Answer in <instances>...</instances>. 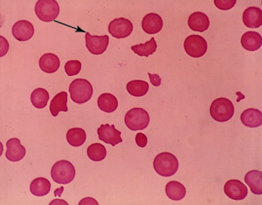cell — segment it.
Here are the masks:
<instances>
[{"mask_svg": "<svg viewBox=\"0 0 262 205\" xmlns=\"http://www.w3.org/2000/svg\"><path fill=\"white\" fill-rule=\"evenodd\" d=\"M125 124L132 131L143 130L149 126V116L143 108H132L126 113Z\"/></svg>", "mask_w": 262, "mask_h": 205, "instance_id": "cell-5", "label": "cell"}, {"mask_svg": "<svg viewBox=\"0 0 262 205\" xmlns=\"http://www.w3.org/2000/svg\"><path fill=\"white\" fill-rule=\"evenodd\" d=\"M243 23L248 28H258L262 25V12L258 7L251 6L243 12Z\"/></svg>", "mask_w": 262, "mask_h": 205, "instance_id": "cell-14", "label": "cell"}, {"mask_svg": "<svg viewBox=\"0 0 262 205\" xmlns=\"http://www.w3.org/2000/svg\"><path fill=\"white\" fill-rule=\"evenodd\" d=\"M68 112V93L61 92L54 96L50 103V112L52 116L56 117L60 112Z\"/></svg>", "mask_w": 262, "mask_h": 205, "instance_id": "cell-21", "label": "cell"}, {"mask_svg": "<svg viewBox=\"0 0 262 205\" xmlns=\"http://www.w3.org/2000/svg\"><path fill=\"white\" fill-rule=\"evenodd\" d=\"M165 193L170 199L180 201L185 198L186 190L184 185L177 181H169L165 187Z\"/></svg>", "mask_w": 262, "mask_h": 205, "instance_id": "cell-22", "label": "cell"}, {"mask_svg": "<svg viewBox=\"0 0 262 205\" xmlns=\"http://www.w3.org/2000/svg\"><path fill=\"white\" fill-rule=\"evenodd\" d=\"M110 42L107 35L92 36L86 33V47L90 53L95 55H100L107 50Z\"/></svg>", "mask_w": 262, "mask_h": 205, "instance_id": "cell-10", "label": "cell"}, {"mask_svg": "<svg viewBox=\"0 0 262 205\" xmlns=\"http://www.w3.org/2000/svg\"><path fill=\"white\" fill-rule=\"evenodd\" d=\"M97 133H98L99 139L107 144L116 146L117 144L122 143V137H121L122 133H121V131L116 129L115 125L102 124L97 129Z\"/></svg>", "mask_w": 262, "mask_h": 205, "instance_id": "cell-9", "label": "cell"}, {"mask_svg": "<svg viewBox=\"0 0 262 205\" xmlns=\"http://www.w3.org/2000/svg\"><path fill=\"white\" fill-rule=\"evenodd\" d=\"M12 35L18 41H27L34 34V27L29 21L20 20L13 25Z\"/></svg>", "mask_w": 262, "mask_h": 205, "instance_id": "cell-12", "label": "cell"}, {"mask_svg": "<svg viewBox=\"0 0 262 205\" xmlns=\"http://www.w3.org/2000/svg\"><path fill=\"white\" fill-rule=\"evenodd\" d=\"M35 13L44 22L54 21L60 13V6L55 0H39L35 6Z\"/></svg>", "mask_w": 262, "mask_h": 205, "instance_id": "cell-6", "label": "cell"}, {"mask_svg": "<svg viewBox=\"0 0 262 205\" xmlns=\"http://www.w3.org/2000/svg\"><path fill=\"white\" fill-rule=\"evenodd\" d=\"M0 39H1V54H0V56L3 57L7 54V52H8V49H9V44H8V41L6 40L4 37H0Z\"/></svg>", "mask_w": 262, "mask_h": 205, "instance_id": "cell-33", "label": "cell"}, {"mask_svg": "<svg viewBox=\"0 0 262 205\" xmlns=\"http://www.w3.org/2000/svg\"><path fill=\"white\" fill-rule=\"evenodd\" d=\"M245 181L253 194H262V173L258 170H251L245 175Z\"/></svg>", "mask_w": 262, "mask_h": 205, "instance_id": "cell-20", "label": "cell"}, {"mask_svg": "<svg viewBox=\"0 0 262 205\" xmlns=\"http://www.w3.org/2000/svg\"><path fill=\"white\" fill-rule=\"evenodd\" d=\"M6 148V157L11 162H19L26 155V149L24 146L21 145L18 138H12L7 141Z\"/></svg>", "mask_w": 262, "mask_h": 205, "instance_id": "cell-13", "label": "cell"}, {"mask_svg": "<svg viewBox=\"0 0 262 205\" xmlns=\"http://www.w3.org/2000/svg\"><path fill=\"white\" fill-rule=\"evenodd\" d=\"M225 194L229 198L235 201H241L247 197L248 190L246 185L238 180H229L224 187Z\"/></svg>", "mask_w": 262, "mask_h": 205, "instance_id": "cell-11", "label": "cell"}, {"mask_svg": "<svg viewBox=\"0 0 262 205\" xmlns=\"http://www.w3.org/2000/svg\"><path fill=\"white\" fill-rule=\"evenodd\" d=\"M75 168L69 161L61 160L54 164L51 176L57 184L68 185L75 177Z\"/></svg>", "mask_w": 262, "mask_h": 205, "instance_id": "cell-3", "label": "cell"}, {"mask_svg": "<svg viewBox=\"0 0 262 205\" xmlns=\"http://www.w3.org/2000/svg\"><path fill=\"white\" fill-rule=\"evenodd\" d=\"M51 184L48 179L44 177L36 178L31 183V193L36 196H44L50 192Z\"/></svg>", "mask_w": 262, "mask_h": 205, "instance_id": "cell-24", "label": "cell"}, {"mask_svg": "<svg viewBox=\"0 0 262 205\" xmlns=\"http://www.w3.org/2000/svg\"><path fill=\"white\" fill-rule=\"evenodd\" d=\"M242 45L250 52L258 50L262 45L261 36L256 32H247L242 36Z\"/></svg>", "mask_w": 262, "mask_h": 205, "instance_id": "cell-19", "label": "cell"}, {"mask_svg": "<svg viewBox=\"0 0 262 205\" xmlns=\"http://www.w3.org/2000/svg\"><path fill=\"white\" fill-rule=\"evenodd\" d=\"M188 26L192 31L203 33L207 30L210 26L208 16L203 12H194L189 17Z\"/></svg>", "mask_w": 262, "mask_h": 205, "instance_id": "cell-16", "label": "cell"}, {"mask_svg": "<svg viewBox=\"0 0 262 205\" xmlns=\"http://www.w3.org/2000/svg\"><path fill=\"white\" fill-rule=\"evenodd\" d=\"M184 48L188 55L193 58L204 56L207 52V43L206 39L200 35H191L186 38Z\"/></svg>", "mask_w": 262, "mask_h": 205, "instance_id": "cell-7", "label": "cell"}, {"mask_svg": "<svg viewBox=\"0 0 262 205\" xmlns=\"http://www.w3.org/2000/svg\"><path fill=\"white\" fill-rule=\"evenodd\" d=\"M241 121L246 127L257 128V127L261 126L262 113L258 109L249 108L242 113Z\"/></svg>", "mask_w": 262, "mask_h": 205, "instance_id": "cell-17", "label": "cell"}, {"mask_svg": "<svg viewBox=\"0 0 262 205\" xmlns=\"http://www.w3.org/2000/svg\"><path fill=\"white\" fill-rule=\"evenodd\" d=\"M132 31L133 25L129 19L125 18H116L108 26V32L116 39H124L130 35Z\"/></svg>", "mask_w": 262, "mask_h": 205, "instance_id": "cell-8", "label": "cell"}, {"mask_svg": "<svg viewBox=\"0 0 262 205\" xmlns=\"http://www.w3.org/2000/svg\"><path fill=\"white\" fill-rule=\"evenodd\" d=\"M215 6L219 9L227 11L236 5V0H214Z\"/></svg>", "mask_w": 262, "mask_h": 205, "instance_id": "cell-31", "label": "cell"}, {"mask_svg": "<svg viewBox=\"0 0 262 205\" xmlns=\"http://www.w3.org/2000/svg\"><path fill=\"white\" fill-rule=\"evenodd\" d=\"M60 59L54 54L42 55L39 60V67L47 74H54L60 69Z\"/></svg>", "mask_w": 262, "mask_h": 205, "instance_id": "cell-18", "label": "cell"}, {"mask_svg": "<svg viewBox=\"0 0 262 205\" xmlns=\"http://www.w3.org/2000/svg\"><path fill=\"white\" fill-rule=\"evenodd\" d=\"M210 113L212 118L220 122L229 121L234 113V107L232 101L227 98L216 99L210 107Z\"/></svg>", "mask_w": 262, "mask_h": 205, "instance_id": "cell-4", "label": "cell"}, {"mask_svg": "<svg viewBox=\"0 0 262 205\" xmlns=\"http://www.w3.org/2000/svg\"><path fill=\"white\" fill-rule=\"evenodd\" d=\"M72 101L77 104H83L90 101L93 95V86L89 80L76 79L69 86Z\"/></svg>", "mask_w": 262, "mask_h": 205, "instance_id": "cell-2", "label": "cell"}, {"mask_svg": "<svg viewBox=\"0 0 262 205\" xmlns=\"http://www.w3.org/2000/svg\"><path fill=\"white\" fill-rule=\"evenodd\" d=\"M127 91L131 96L142 97L149 91V84L143 80H132L127 84Z\"/></svg>", "mask_w": 262, "mask_h": 205, "instance_id": "cell-26", "label": "cell"}, {"mask_svg": "<svg viewBox=\"0 0 262 205\" xmlns=\"http://www.w3.org/2000/svg\"><path fill=\"white\" fill-rule=\"evenodd\" d=\"M81 70V61L78 60H70L66 63L65 71L66 74L69 76L77 75Z\"/></svg>", "mask_w": 262, "mask_h": 205, "instance_id": "cell-30", "label": "cell"}, {"mask_svg": "<svg viewBox=\"0 0 262 205\" xmlns=\"http://www.w3.org/2000/svg\"><path fill=\"white\" fill-rule=\"evenodd\" d=\"M49 100V94L48 91L43 88H37L33 90V92L31 95V102L33 105V107L36 108H44L48 105V101Z\"/></svg>", "mask_w": 262, "mask_h": 205, "instance_id": "cell-28", "label": "cell"}, {"mask_svg": "<svg viewBox=\"0 0 262 205\" xmlns=\"http://www.w3.org/2000/svg\"><path fill=\"white\" fill-rule=\"evenodd\" d=\"M149 75V80L151 82L152 85L154 86H159L161 85V78L158 75H151L150 73L148 74Z\"/></svg>", "mask_w": 262, "mask_h": 205, "instance_id": "cell-34", "label": "cell"}, {"mask_svg": "<svg viewBox=\"0 0 262 205\" xmlns=\"http://www.w3.org/2000/svg\"><path fill=\"white\" fill-rule=\"evenodd\" d=\"M86 132L82 128H71L67 133V141L73 147H80L86 142Z\"/></svg>", "mask_w": 262, "mask_h": 205, "instance_id": "cell-25", "label": "cell"}, {"mask_svg": "<svg viewBox=\"0 0 262 205\" xmlns=\"http://www.w3.org/2000/svg\"><path fill=\"white\" fill-rule=\"evenodd\" d=\"M79 204H96L98 205V202L94 199V198H90V197H86L84 199L81 200Z\"/></svg>", "mask_w": 262, "mask_h": 205, "instance_id": "cell-35", "label": "cell"}, {"mask_svg": "<svg viewBox=\"0 0 262 205\" xmlns=\"http://www.w3.org/2000/svg\"><path fill=\"white\" fill-rule=\"evenodd\" d=\"M158 48L157 42L154 38H152L150 40L144 43V44H139V45H133L131 48V50L134 52L135 54L139 55V56L149 57V55L155 53Z\"/></svg>", "mask_w": 262, "mask_h": 205, "instance_id": "cell-27", "label": "cell"}, {"mask_svg": "<svg viewBox=\"0 0 262 205\" xmlns=\"http://www.w3.org/2000/svg\"><path fill=\"white\" fill-rule=\"evenodd\" d=\"M136 143L141 148H145L147 146V143H148V138L143 133H138L136 135Z\"/></svg>", "mask_w": 262, "mask_h": 205, "instance_id": "cell-32", "label": "cell"}, {"mask_svg": "<svg viewBox=\"0 0 262 205\" xmlns=\"http://www.w3.org/2000/svg\"><path fill=\"white\" fill-rule=\"evenodd\" d=\"M153 167L158 175L169 177L175 175L179 170V161L171 153L164 152L156 156Z\"/></svg>", "mask_w": 262, "mask_h": 205, "instance_id": "cell-1", "label": "cell"}, {"mask_svg": "<svg viewBox=\"0 0 262 205\" xmlns=\"http://www.w3.org/2000/svg\"><path fill=\"white\" fill-rule=\"evenodd\" d=\"M142 27L145 33L156 34L163 28V19L157 13H149L143 18Z\"/></svg>", "mask_w": 262, "mask_h": 205, "instance_id": "cell-15", "label": "cell"}, {"mask_svg": "<svg viewBox=\"0 0 262 205\" xmlns=\"http://www.w3.org/2000/svg\"><path fill=\"white\" fill-rule=\"evenodd\" d=\"M88 155L91 160L94 162H101L106 157L107 150L104 146L101 145V143H94L88 148L86 150Z\"/></svg>", "mask_w": 262, "mask_h": 205, "instance_id": "cell-29", "label": "cell"}, {"mask_svg": "<svg viewBox=\"0 0 262 205\" xmlns=\"http://www.w3.org/2000/svg\"><path fill=\"white\" fill-rule=\"evenodd\" d=\"M97 103L99 108L106 113H113L118 107V101L116 96L108 93L100 95Z\"/></svg>", "mask_w": 262, "mask_h": 205, "instance_id": "cell-23", "label": "cell"}]
</instances>
